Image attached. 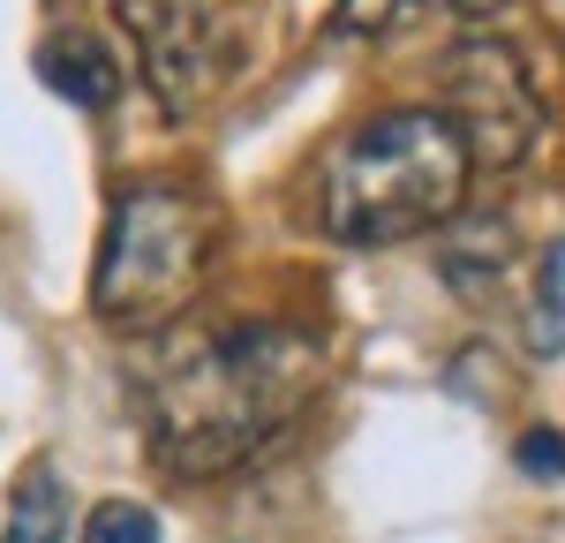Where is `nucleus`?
<instances>
[{
	"label": "nucleus",
	"instance_id": "obj_1",
	"mask_svg": "<svg viewBox=\"0 0 565 543\" xmlns=\"http://www.w3.org/2000/svg\"><path fill=\"white\" fill-rule=\"evenodd\" d=\"M317 393V348L295 324H234L189 340L143 407V430L167 476H226L264 453Z\"/></svg>",
	"mask_w": 565,
	"mask_h": 543
},
{
	"label": "nucleus",
	"instance_id": "obj_2",
	"mask_svg": "<svg viewBox=\"0 0 565 543\" xmlns=\"http://www.w3.org/2000/svg\"><path fill=\"white\" fill-rule=\"evenodd\" d=\"M468 174H476V159L437 106L377 114L324 159V234L348 249L415 242L460 212Z\"/></svg>",
	"mask_w": 565,
	"mask_h": 543
},
{
	"label": "nucleus",
	"instance_id": "obj_3",
	"mask_svg": "<svg viewBox=\"0 0 565 543\" xmlns=\"http://www.w3.org/2000/svg\"><path fill=\"white\" fill-rule=\"evenodd\" d=\"M218 249V204L181 181H143L114 204L98 265H90V310L114 332H159L196 295Z\"/></svg>",
	"mask_w": 565,
	"mask_h": 543
},
{
	"label": "nucleus",
	"instance_id": "obj_4",
	"mask_svg": "<svg viewBox=\"0 0 565 543\" xmlns=\"http://www.w3.org/2000/svg\"><path fill=\"white\" fill-rule=\"evenodd\" d=\"M445 98L452 106H437V114L460 129L476 167H521L527 159V143H535V91H527V76L513 68V53L498 39H468L445 61Z\"/></svg>",
	"mask_w": 565,
	"mask_h": 543
},
{
	"label": "nucleus",
	"instance_id": "obj_5",
	"mask_svg": "<svg viewBox=\"0 0 565 543\" xmlns=\"http://www.w3.org/2000/svg\"><path fill=\"white\" fill-rule=\"evenodd\" d=\"M121 23L136 31V61L174 114L212 91V39L189 0H121Z\"/></svg>",
	"mask_w": 565,
	"mask_h": 543
},
{
	"label": "nucleus",
	"instance_id": "obj_6",
	"mask_svg": "<svg viewBox=\"0 0 565 543\" xmlns=\"http://www.w3.org/2000/svg\"><path fill=\"white\" fill-rule=\"evenodd\" d=\"M39 84L61 91L68 106H114L121 98V53L98 39V31H53L39 45Z\"/></svg>",
	"mask_w": 565,
	"mask_h": 543
},
{
	"label": "nucleus",
	"instance_id": "obj_7",
	"mask_svg": "<svg viewBox=\"0 0 565 543\" xmlns=\"http://www.w3.org/2000/svg\"><path fill=\"white\" fill-rule=\"evenodd\" d=\"M68 536V483L53 460H31L8 491V521H0V543H61Z\"/></svg>",
	"mask_w": 565,
	"mask_h": 543
},
{
	"label": "nucleus",
	"instance_id": "obj_8",
	"mask_svg": "<svg viewBox=\"0 0 565 543\" xmlns=\"http://www.w3.org/2000/svg\"><path fill=\"white\" fill-rule=\"evenodd\" d=\"M527 348L535 355H565V242L535 257V287H527Z\"/></svg>",
	"mask_w": 565,
	"mask_h": 543
},
{
	"label": "nucleus",
	"instance_id": "obj_9",
	"mask_svg": "<svg viewBox=\"0 0 565 543\" xmlns=\"http://www.w3.org/2000/svg\"><path fill=\"white\" fill-rule=\"evenodd\" d=\"M84 543H159V513L136 498H106L84 521Z\"/></svg>",
	"mask_w": 565,
	"mask_h": 543
},
{
	"label": "nucleus",
	"instance_id": "obj_10",
	"mask_svg": "<svg viewBox=\"0 0 565 543\" xmlns=\"http://www.w3.org/2000/svg\"><path fill=\"white\" fill-rule=\"evenodd\" d=\"M513 460H521V476H535V483H558L565 476V430H527L521 446H513Z\"/></svg>",
	"mask_w": 565,
	"mask_h": 543
},
{
	"label": "nucleus",
	"instance_id": "obj_11",
	"mask_svg": "<svg viewBox=\"0 0 565 543\" xmlns=\"http://www.w3.org/2000/svg\"><path fill=\"white\" fill-rule=\"evenodd\" d=\"M415 15H423V0H340V23H362V31H399Z\"/></svg>",
	"mask_w": 565,
	"mask_h": 543
},
{
	"label": "nucleus",
	"instance_id": "obj_12",
	"mask_svg": "<svg viewBox=\"0 0 565 543\" xmlns=\"http://www.w3.org/2000/svg\"><path fill=\"white\" fill-rule=\"evenodd\" d=\"M445 8H452V15H468V23H482V15H498L505 0H445Z\"/></svg>",
	"mask_w": 565,
	"mask_h": 543
}]
</instances>
